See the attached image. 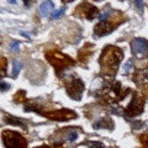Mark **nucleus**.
Instances as JSON below:
<instances>
[{"label": "nucleus", "mask_w": 148, "mask_h": 148, "mask_svg": "<svg viewBox=\"0 0 148 148\" xmlns=\"http://www.w3.org/2000/svg\"><path fill=\"white\" fill-rule=\"evenodd\" d=\"M131 48L137 58L148 57V42L145 38H135L131 43Z\"/></svg>", "instance_id": "f257e3e1"}, {"label": "nucleus", "mask_w": 148, "mask_h": 148, "mask_svg": "<svg viewBox=\"0 0 148 148\" xmlns=\"http://www.w3.org/2000/svg\"><path fill=\"white\" fill-rule=\"evenodd\" d=\"M78 12L80 14V16H84L86 18H89V20L99 15V10L95 6L90 5V4H83L82 6L78 8Z\"/></svg>", "instance_id": "f03ea898"}, {"label": "nucleus", "mask_w": 148, "mask_h": 148, "mask_svg": "<svg viewBox=\"0 0 148 148\" xmlns=\"http://www.w3.org/2000/svg\"><path fill=\"white\" fill-rule=\"evenodd\" d=\"M53 3L51 1V0H47V1H45L41 4V6H40V10H38V14H40V16H42V17H46V16H49V14L52 15V11H53Z\"/></svg>", "instance_id": "7ed1b4c3"}, {"label": "nucleus", "mask_w": 148, "mask_h": 148, "mask_svg": "<svg viewBox=\"0 0 148 148\" xmlns=\"http://www.w3.org/2000/svg\"><path fill=\"white\" fill-rule=\"evenodd\" d=\"M111 25H109L108 22H105V21H103V22H100V24L95 27V37H100V36H105V35H108V34H110L111 32Z\"/></svg>", "instance_id": "20e7f679"}, {"label": "nucleus", "mask_w": 148, "mask_h": 148, "mask_svg": "<svg viewBox=\"0 0 148 148\" xmlns=\"http://www.w3.org/2000/svg\"><path fill=\"white\" fill-rule=\"evenodd\" d=\"M12 67H14V69H12V77L16 78L17 74H18V72H20L21 68H22V62L15 59V61H12Z\"/></svg>", "instance_id": "39448f33"}, {"label": "nucleus", "mask_w": 148, "mask_h": 148, "mask_svg": "<svg viewBox=\"0 0 148 148\" xmlns=\"http://www.w3.org/2000/svg\"><path fill=\"white\" fill-rule=\"evenodd\" d=\"M77 137H78V132L75 131V130H72V131L66 136V140L67 141H71V142H74V141L77 140Z\"/></svg>", "instance_id": "423d86ee"}, {"label": "nucleus", "mask_w": 148, "mask_h": 148, "mask_svg": "<svg viewBox=\"0 0 148 148\" xmlns=\"http://www.w3.org/2000/svg\"><path fill=\"white\" fill-rule=\"evenodd\" d=\"M66 12V8H62V9H59V10H57V11H54V12H52V15H51V17L52 18H57V17H61L63 14Z\"/></svg>", "instance_id": "0eeeda50"}, {"label": "nucleus", "mask_w": 148, "mask_h": 148, "mask_svg": "<svg viewBox=\"0 0 148 148\" xmlns=\"http://www.w3.org/2000/svg\"><path fill=\"white\" fill-rule=\"evenodd\" d=\"M110 14H111V10H110V9H106V10H105L103 14H100V15H99V20H100L101 22L105 21V18L108 17V16L110 15Z\"/></svg>", "instance_id": "6e6552de"}, {"label": "nucleus", "mask_w": 148, "mask_h": 148, "mask_svg": "<svg viewBox=\"0 0 148 148\" xmlns=\"http://www.w3.org/2000/svg\"><path fill=\"white\" fill-rule=\"evenodd\" d=\"M132 61H130V62H127L126 64H125V67H123V73L125 74H127V73H130L131 72V69H132Z\"/></svg>", "instance_id": "1a4fd4ad"}, {"label": "nucleus", "mask_w": 148, "mask_h": 148, "mask_svg": "<svg viewBox=\"0 0 148 148\" xmlns=\"http://www.w3.org/2000/svg\"><path fill=\"white\" fill-rule=\"evenodd\" d=\"M18 47H20V43H18L17 41H14V42L10 45V49L14 51V52H16V51L18 49Z\"/></svg>", "instance_id": "9d476101"}, {"label": "nucleus", "mask_w": 148, "mask_h": 148, "mask_svg": "<svg viewBox=\"0 0 148 148\" xmlns=\"http://www.w3.org/2000/svg\"><path fill=\"white\" fill-rule=\"evenodd\" d=\"M136 5L140 10H142L143 9V0H136Z\"/></svg>", "instance_id": "9b49d317"}, {"label": "nucleus", "mask_w": 148, "mask_h": 148, "mask_svg": "<svg viewBox=\"0 0 148 148\" xmlns=\"http://www.w3.org/2000/svg\"><path fill=\"white\" fill-rule=\"evenodd\" d=\"M1 88H3V91H5V90H6V88H8V85H6L4 82H1Z\"/></svg>", "instance_id": "f8f14e48"}, {"label": "nucleus", "mask_w": 148, "mask_h": 148, "mask_svg": "<svg viewBox=\"0 0 148 148\" xmlns=\"http://www.w3.org/2000/svg\"><path fill=\"white\" fill-rule=\"evenodd\" d=\"M24 3H25V6H29L30 5V0H24Z\"/></svg>", "instance_id": "ddd939ff"}, {"label": "nucleus", "mask_w": 148, "mask_h": 148, "mask_svg": "<svg viewBox=\"0 0 148 148\" xmlns=\"http://www.w3.org/2000/svg\"><path fill=\"white\" fill-rule=\"evenodd\" d=\"M64 3H71V1H73V0H63Z\"/></svg>", "instance_id": "4468645a"}, {"label": "nucleus", "mask_w": 148, "mask_h": 148, "mask_svg": "<svg viewBox=\"0 0 148 148\" xmlns=\"http://www.w3.org/2000/svg\"><path fill=\"white\" fill-rule=\"evenodd\" d=\"M9 1H10L11 4H15V1H16V0H9Z\"/></svg>", "instance_id": "2eb2a0df"}]
</instances>
